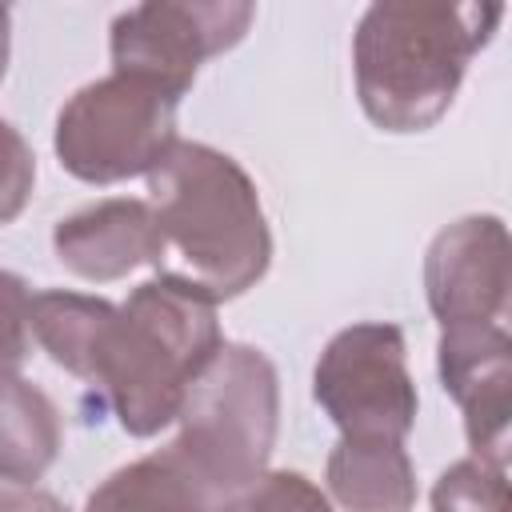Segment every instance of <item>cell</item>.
<instances>
[{
	"instance_id": "5b68a950",
	"label": "cell",
	"mask_w": 512,
	"mask_h": 512,
	"mask_svg": "<svg viewBox=\"0 0 512 512\" xmlns=\"http://www.w3.org/2000/svg\"><path fill=\"white\" fill-rule=\"evenodd\" d=\"M176 104L160 88L132 76H100L76 88L52 132L56 160L84 184H120L148 176L160 156L180 140Z\"/></svg>"
},
{
	"instance_id": "9c48e42d",
	"label": "cell",
	"mask_w": 512,
	"mask_h": 512,
	"mask_svg": "<svg viewBox=\"0 0 512 512\" xmlns=\"http://www.w3.org/2000/svg\"><path fill=\"white\" fill-rule=\"evenodd\" d=\"M436 372L464 412L472 456L508 468L512 444V336L504 324H456L440 332Z\"/></svg>"
},
{
	"instance_id": "7c38bea8",
	"label": "cell",
	"mask_w": 512,
	"mask_h": 512,
	"mask_svg": "<svg viewBox=\"0 0 512 512\" xmlns=\"http://www.w3.org/2000/svg\"><path fill=\"white\" fill-rule=\"evenodd\" d=\"M60 456V408L20 372H0V480L32 484Z\"/></svg>"
},
{
	"instance_id": "2e32d148",
	"label": "cell",
	"mask_w": 512,
	"mask_h": 512,
	"mask_svg": "<svg viewBox=\"0 0 512 512\" xmlns=\"http://www.w3.org/2000/svg\"><path fill=\"white\" fill-rule=\"evenodd\" d=\"M216 512H336L332 500L304 476V472H260L240 492L224 496Z\"/></svg>"
},
{
	"instance_id": "ac0fdd59",
	"label": "cell",
	"mask_w": 512,
	"mask_h": 512,
	"mask_svg": "<svg viewBox=\"0 0 512 512\" xmlns=\"http://www.w3.org/2000/svg\"><path fill=\"white\" fill-rule=\"evenodd\" d=\"M28 308H32V292L28 284L0 268V372H16L28 356Z\"/></svg>"
},
{
	"instance_id": "ba28073f",
	"label": "cell",
	"mask_w": 512,
	"mask_h": 512,
	"mask_svg": "<svg viewBox=\"0 0 512 512\" xmlns=\"http://www.w3.org/2000/svg\"><path fill=\"white\" fill-rule=\"evenodd\" d=\"M512 292V240L500 216L472 212L440 228L424 256V296L440 328L500 324Z\"/></svg>"
},
{
	"instance_id": "4fadbf2b",
	"label": "cell",
	"mask_w": 512,
	"mask_h": 512,
	"mask_svg": "<svg viewBox=\"0 0 512 512\" xmlns=\"http://www.w3.org/2000/svg\"><path fill=\"white\" fill-rule=\"evenodd\" d=\"M216 504L220 500L168 448H160L100 480L88 492L84 512H216Z\"/></svg>"
},
{
	"instance_id": "7a4b0ae2",
	"label": "cell",
	"mask_w": 512,
	"mask_h": 512,
	"mask_svg": "<svg viewBox=\"0 0 512 512\" xmlns=\"http://www.w3.org/2000/svg\"><path fill=\"white\" fill-rule=\"evenodd\" d=\"M500 4L376 0L352 32L364 116L384 132H424L456 100L468 60L492 40Z\"/></svg>"
},
{
	"instance_id": "d6986e66",
	"label": "cell",
	"mask_w": 512,
	"mask_h": 512,
	"mask_svg": "<svg viewBox=\"0 0 512 512\" xmlns=\"http://www.w3.org/2000/svg\"><path fill=\"white\" fill-rule=\"evenodd\" d=\"M0 512H68L52 492L32 484H0Z\"/></svg>"
},
{
	"instance_id": "8fae6325",
	"label": "cell",
	"mask_w": 512,
	"mask_h": 512,
	"mask_svg": "<svg viewBox=\"0 0 512 512\" xmlns=\"http://www.w3.org/2000/svg\"><path fill=\"white\" fill-rule=\"evenodd\" d=\"M324 480L344 512H408L416 504V468L404 440H348L328 452Z\"/></svg>"
},
{
	"instance_id": "ffe728a7",
	"label": "cell",
	"mask_w": 512,
	"mask_h": 512,
	"mask_svg": "<svg viewBox=\"0 0 512 512\" xmlns=\"http://www.w3.org/2000/svg\"><path fill=\"white\" fill-rule=\"evenodd\" d=\"M8 52H12V12L0 4V80L8 72Z\"/></svg>"
},
{
	"instance_id": "30bf717a",
	"label": "cell",
	"mask_w": 512,
	"mask_h": 512,
	"mask_svg": "<svg viewBox=\"0 0 512 512\" xmlns=\"http://www.w3.org/2000/svg\"><path fill=\"white\" fill-rule=\"evenodd\" d=\"M52 252L80 280H92V284L120 280L132 268L152 264V252H156L152 208L148 200H136V196L96 200L56 220Z\"/></svg>"
},
{
	"instance_id": "52a82bcc",
	"label": "cell",
	"mask_w": 512,
	"mask_h": 512,
	"mask_svg": "<svg viewBox=\"0 0 512 512\" xmlns=\"http://www.w3.org/2000/svg\"><path fill=\"white\" fill-rule=\"evenodd\" d=\"M244 0H148L112 20V72L180 100L208 56L236 48L252 24Z\"/></svg>"
},
{
	"instance_id": "8992f818",
	"label": "cell",
	"mask_w": 512,
	"mask_h": 512,
	"mask_svg": "<svg viewBox=\"0 0 512 512\" xmlns=\"http://www.w3.org/2000/svg\"><path fill=\"white\" fill-rule=\"evenodd\" d=\"M312 396L348 440H404L420 408L404 332L384 320L340 328L312 368Z\"/></svg>"
},
{
	"instance_id": "277c9868",
	"label": "cell",
	"mask_w": 512,
	"mask_h": 512,
	"mask_svg": "<svg viewBox=\"0 0 512 512\" xmlns=\"http://www.w3.org/2000/svg\"><path fill=\"white\" fill-rule=\"evenodd\" d=\"M180 436L168 452L216 496H232L268 472L280 428L276 364L252 344H220L180 400Z\"/></svg>"
},
{
	"instance_id": "5bb4252c",
	"label": "cell",
	"mask_w": 512,
	"mask_h": 512,
	"mask_svg": "<svg viewBox=\"0 0 512 512\" xmlns=\"http://www.w3.org/2000/svg\"><path fill=\"white\" fill-rule=\"evenodd\" d=\"M112 312H116V304L104 296L48 288V292L32 296L28 328L40 340V348L52 356V364L72 372L76 380H88L92 360H96V344H100Z\"/></svg>"
},
{
	"instance_id": "9a60e30c",
	"label": "cell",
	"mask_w": 512,
	"mask_h": 512,
	"mask_svg": "<svg viewBox=\"0 0 512 512\" xmlns=\"http://www.w3.org/2000/svg\"><path fill=\"white\" fill-rule=\"evenodd\" d=\"M432 512H508V468L464 456L432 484Z\"/></svg>"
},
{
	"instance_id": "3957f363",
	"label": "cell",
	"mask_w": 512,
	"mask_h": 512,
	"mask_svg": "<svg viewBox=\"0 0 512 512\" xmlns=\"http://www.w3.org/2000/svg\"><path fill=\"white\" fill-rule=\"evenodd\" d=\"M224 344L216 304L152 276L116 304L92 360L96 384L128 436H156L180 412L184 388Z\"/></svg>"
},
{
	"instance_id": "6da1fadb",
	"label": "cell",
	"mask_w": 512,
	"mask_h": 512,
	"mask_svg": "<svg viewBox=\"0 0 512 512\" xmlns=\"http://www.w3.org/2000/svg\"><path fill=\"white\" fill-rule=\"evenodd\" d=\"M156 276L220 304L236 300L272 264V232L256 180L220 148L176 140L148 172Z\"/></svg>"
},
{
	"instance_id": "e0dca14e",
	"label": "cell",
	"mask_w": 512,
	"mask_h": 512,
	"mask_svg": "<svg viewBox=\"0 0 512 512\" xmlns=\"http://www.w3.org/2000/svg\"><path fill=\"white\" fill-rule=\"evenodd\" d=\"M32 184H36V156L28 140L0 116V224H12L28 208Z\"/></svg>"
}]
</instances>
